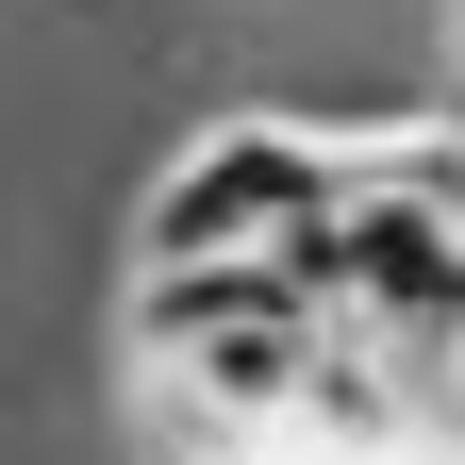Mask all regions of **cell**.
<instances>
[{"instance_id":"cell-1","label":"cell","mask_w":465,"mask_h":465,"mask_svg":"<svg viewBox=\"0 0 465 465\" xmlns=\"http://www.w3.org/2000/svg\"><path fill=\"white\" fill-rule=\"evenodd\" d=\"M116 349L150 382V432H282L332 349V300L300 266H134Z\"/></svg>"},{"instance_id":"cell-2","label":"cell","mask_w":465,"mask_h":465,"mask_svg":"<svg viewBox=\"0 0 465 465\" xmlns=\"http://www.w3.org/2000/svg\"><path fill=\"white\" fill-rule=\"evenodd\" d=\"M349 150L316 116H200L134 200V266H282L300 232H332Z\"/></svg>"},{"instance_id":"cell-3","label":"cell","mask_w":465,"mask_h":465,"mask_svg":"<svg viewBox=\"0 0 465 465\" xmlns=\"http://www.w3.org/2000/svg\"><path fill=\"white\" fill-rule=\"evenodd\" d=\"M150 465H300L282 432H150Z\"/></svg>"}]
</instances>
